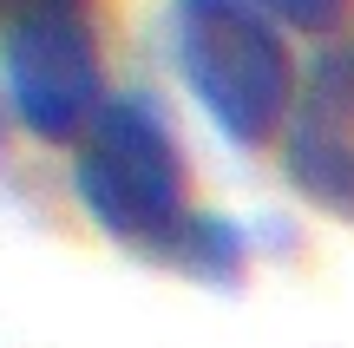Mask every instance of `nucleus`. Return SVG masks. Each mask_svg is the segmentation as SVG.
<instances>
[{"mask_svg":"<svg viewBox=\"0 0 354 348\" xmlns=\"http://www.w3.org/2000/svg\"><path fill=\"white\" fill-rule=\"evenodd\" d=\"M171 53L190 99L243 152H263L295 118V59L250 0H171Z\"/></svg>","mask_w":354,"mask_h":348,"instance_id":"2","label":"nucleus"},{"mask_svg":"<svg viewBox=\"0 0 354 348\" xmlns=\"http://www.w3.org/2000/svg\"><path fill=\"white\" fill-rule=\"evenodd\" d=\"M250 7H263L276 26H295V33H335L354 13V0H250Z\"/></svg>","mask_w":354,"mask_h":348,"instance_id":"6","label":"nucleus"},{"mask_svg":"<svg viewBox=\"0 0 354 348\" xmlns=\"http://www.w3.org/2000/svg\"><path fill=\"white\" fill-rule=\"evenodd\" d=\"M243 263H250V244H243V223L230 217H210V210H197V223H190V237L177 244L171 270L184 276H203V283H236Z\"/></svg>","mask_w":354,"mask_h":348,"instance_id":"5","label":"nucleus"},{"mask_svg":"<svg viewBox=\"0 0 354 348\" xmlns=\"http://www.w3.org/2000/svg\"><path fill=\"white\" fill-rule=\"evenodd\" d=\"M0 86L39 145H86V131L112 105L99 33L73 7H39L0 26Z\"/></svg>","mask_w":354,"mask_h":348,"instance_id":"3","label":"nucleus"},{"mask_svg":"<svg viewBox=\"0 0 354 348\" xmlns=\"http://www.w3.org/2000/svg\"><path fill=\"white\" fill-rule=\"evenodd\" d=\"M289 178L315 204L354 217V46L322 53L289 118Z\"/></svg>","mask_w":354,"mask_h":348,"instance_id":"4","label":"nucleus"},{"mask_svg":"<svg viewBox=\"0 0 354 348\" xmlns=\"http://www.w3.org/2000/svg\"><path fill=\"white\" fill-rule=\"evenodd\" d=\"M39 7H73V13H86V0H0V13H7V20H20V13H39Z\"/></svg>","mask_w":354,"mask_h":348,"instance_id":"7","label":"nucleus"},{"mask_svg":"<svg viewBox=\"0 0 354 348\" xmlns=\"http://www.w3.org/2000/svg\"><path fill=\"white\" fill-rule=\"evenodd\" d=\"M73 191L99 237L158 263H171L177 244L190 237V223H197L177 131L138 92L112 99L99 112V125L86 131V145L73 152Z\"/></svg>","mask_w":354,"mask_h":348,"instance_id":"1","label":"nucleus"}]
</instances>
